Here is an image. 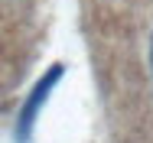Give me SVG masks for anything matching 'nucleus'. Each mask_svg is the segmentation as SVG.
<instances>
[{
  "instance_id": "obj_1",
  "label": "nucleus",
  "mask_w": 153,
  "mask_h": 143,
  "mask_svg": "<svg viewBox=\"0 0 153 143\" xmlns=\"http://www.w3.org/2000/svg\"><path fill=\"white\" fill-rule=\"evenodd\" d=\"M62 78H65V65L56 62V65H49L46 68V75L33 85V91L26 94V101H23V107H20V114H16V127H13V137L16 143H30L33 140V127H36V117L39 111L46 107V101H49V94L56 91Z\"/></svg>"
},
{
  "instance_id": "obj_2",
  "label": "nucleus",
  "mask_w": 153,
  "mask_h": 143,
  "mask_svg": "<svg viewBox=\"0 0 153 143\" xmlns=\"http://www.w3.org/2000/svg\"><path fill=\"white\" fill-rule=\"evenodd\" d=\"M150 68H153V39H150Z\"/></svg>"
}]
</instances>
